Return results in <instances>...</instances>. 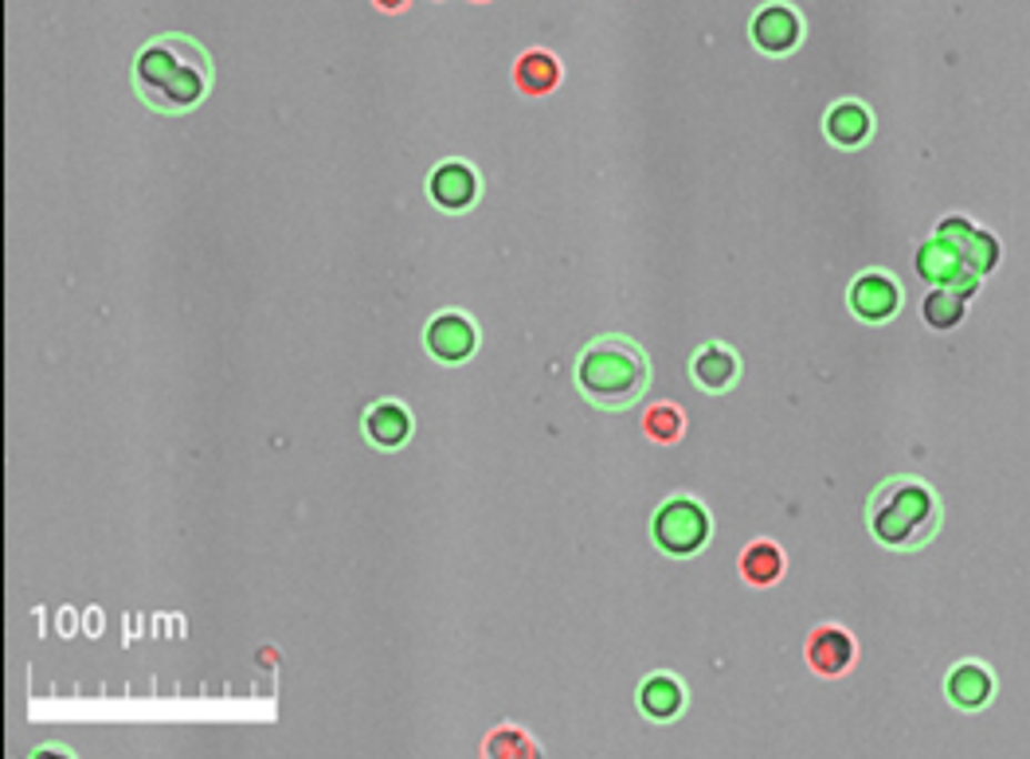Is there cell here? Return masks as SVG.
<instances>
[{"instance_id":"603a6c76","label":"cell","mask_w":1030,"mask_h":759,"mask_svg":"<svg viewBox=\"0 0 1030 759\" xmlns=\"http://www.w3.org/2000/svg\"><path fill=\"white\" fill-rule=\"evenodd\" d=\"M373 4H376L381 12H404L407 4H412V0H373Z\"/></svg>"},{"instance_id":"4fadbf2b","label":"cell","mask_w":1030,"mask_h":759,"mask_svg":"<svg viewBox=\"0 0 1030 759\" xmlns=\"http://www.w3.org/2000/svg\"><path fill=\"white\" fill-rule=\"evenodd\" d=\"M822 133H827V141H831V145H839V149L866 145V141L874 138L870 107H862V102H855V99L835 102V107L827 110V118H822Z\"/></svg>"},{"instance_id":"277c9868","label":"cell","mask_w":1030,"mask_h":759,"mask_svg":"<svg viewBox=\"0 0 1030 759\" xmlns=\"http://www.w3.org/2000/svg\"><path fill=\"white\" fill-rule=\"evenodd\" d=\"M709 537H714V517H709L706 505L690 494L666 497L655 509V517H650V540H655L658 553L670 556V560H690V556H698L701 548L709 545Z\"/></svg>"},{"instance_id":"5bb4252c","label":"cell","mask_w":1030,"mask_h":759,"mask_svg":"<svg viewBox=\"0 0 1030 759\" xmlns=\"http://www.w3.org/2000/svg\"><path fill=\"white\" fill-rule=\"evenodd\" d=\"M365 438L376 451H400L412 438V412L400 399H381L365 412Z\"/></svg>"},{"instance_id":"d6986e66","label":"cell","mask_w":1030,"mask_h":759,"mask_svg":"<svg viewBox=\"0 0 1030 759\" xmlns=\"http://www.w3.org/2000/svg\"><path fill=\"white\" fill-rule=\"evenodd\" d=\"M643 435L658 446H674L686 435V415H681V407H674V404L647 407V415H643Z\"/></svg>"},{"instance_id":"ba28073f","label":"cell","mask_w":1030,"mask_h":759,"mask_svg":"<svg viewBox=\"0 0 1030 759\" xmlns=\"http://www.w3.org/2000/svg\"><path fill=\"white\" fill-rule=\"evenodd\" d=\"M917 274H921L929 286H945L952 290V294H960L968 302V297L980 290L983 279H976L972 271L965 266V259H960V251L948 247V243H940L937 235L932 240H925L921 247H917V259H913Z\"/></svg>"},{"instance_id":"e0dca14e","label":"cell","mask_w":1030,"mask_h":759,"mask_svg":"<svg viewBox=\"0 0 1030 759\" xmlns=\"http://www.w3.org/2000/svg\"><path fill=\"white\" fill-rule=\"evenodd\" d=\"M737 568H740V579H745L748 587H772L784 579L788 560H784V548L776 545V540H753V545L740 553Z\"/></svg>"},{"instance_id":"8fae6325","label":"cell","mask_w":1030,"mask_h":759,"mask_svg":"<svg viewBox=\"0 0 1030 759\" xmlns=\"http://www.w3.org/2000/svg\"><path fill=\"white\" fill-rule=\"evenodd\" d=\"M945 694L952 701V709L960 712H980L996 697V674L980 661H960V666L948 669L945 677Z\"/></svg>"},{"instance_id":"8992f818","label":"cell","mask_w":1030,"mask_h":759,"mask_svg":"<svg viewBox=\"0 0 1030 759\" xmlns=\"http://www.w3.org/2000/svg\"><path fill=\"white\" fill-rule=\"evenodd\" d=\"M424 345L435 361L455 368V364H466L478 353V325H474L463 310H440V314L427 322Z\"/></svg>"},{"instance_id":"7a4b0ae2","label":"cell","mask_w":1030,"mask_h":759,"mask_svg":"<svg viewBox=\"0 0 1030 759\" xmlns=\"http://www.w3.org/2000/svg\"><path fill=\"white\" fill-rule=\"evenodd\" d=\"M940 520H945V509H940L937 489L921 478H909V474L881 482L866 502V528L889 553L925 548L940 533Z\"/></svg>"},{"instance_id":"ffe728a7","label":"cell","mask_w":1030,"mask_h":759,"mask_svg":"<svg viewBox=\"0 0 1030 759\" xmlns=\"http://www.w3.org/2000/svg\"><path fill=\"white\" fill-rule=\"evenodd\" d=\"M483 756H491V759H537L541 748L529 732H522V728H494L483 743Z\"/></svg>"},{"instance_id":"52a82bcc","label":"cell","mask_w":1030,"mask_h":759,"mask_svg":"<svg viewBox=\"0 0 1030 759\" xmlns=\"http://www.w3.org/2000/svg\"><path fill=\"white\" fill-rule=\"evenodd\" d=\"M901 302H906V294H901L898 279H889L886 271H862L855 282H850V290H847L850 314H855L858 322H866V325L893 322V317H898V310H901Z\"/></svg>"},{"instance_id":"2e32d148","label":"cell","mask_w":1030,"mask_h":759,"mask_svg":"<svg viewBox=\"0 0 1030 759\" xmlns=\"http://www.w3.org/2000/svg\"><path fill=\"white\" fill-rule=\"evenodd\" d=\"M639 709L647 712L650 720L666 725V720H674L686 709V686H681L674 674H650L639 686Z\"/></svg>"},{"instance_id":"3957f363","label":"cell","mask_w":1030,"mask_h":759,"mask_svg":"<svg viewBox=\"0 0 1030 759\" xmlns=\"http://www.w3.org/2000/svg\"><path fill=\"white\" fill-rule=\"evenodd\" d=\"M650 384V361L632 337L604 333L576 356V388L599 412H624L639 404Z\"/></svg>"},{"instance_id":"7c38bea8","label":"cell","mask_w":1030,"mask_h":759,"mask_svg":"<svg viewBox=\"0 0 1030 759\" xmlns=\"http://www.w3.org/2000/svg\"><path fill=\"white\" fill-rule=\"evenodd\" d=\"M690 372H694V384H698L701 392L721 396V392H729L740 380V356L733 353L729 345H721V341H709V345H701L698 353H694Z\"/></svg>"},{"instance_id":"5b68a950","label":"cell","mask_w":1030,"mask_h":759,"mask_svg":"<svg viewBox=\"0 0 1030 759\" xmlns=\"http://www.w3.org/2000/svg\"><path fill=\"white\" fill-rule=\"evenodd\" d=\"M804 36H807L804 17H799V9L788 4V0H768V4H760V9L753 12V20H748V40H753V48L768 59L791 55V51L804 43Z\"/></svg>"},{"instance_id":"7402d4cb","label":"cell","mask_w":1030,"mask_h":759,"mask_svg":"<svg viewBox=\"0 0 1030 759\" xmlns=\"http://www.w3.org/2000/svg\"><path fill=\"white\" fill-rule=\"evenodd\" d=\"M972 232H976V223H972V215H945V220L937 223V240L940 243H948V247H956V251H965V243L972 240Z\"/></svg>"},{"instance_id":"9c48e42d","label":"cell","mask_w":1030,"mask_h":759,"mask_svg":"<svg viewBox=\"0 0 1030 759\" xmlns=\"http://www.w3.org/2000/svg\"><path fill=\"white\" fill-rule=\"evenodd\" d=\"M804 658L815 677H827V681H831V677H842L855 669L858 642L847 627H839V623H819V627L807 635Z\"/></svg>"},{"instance_id":"44dd1931","label":"cell","mask_w":1030,"mask_h":759,"mask_svg":"<svg viewBox=\"0 0 1030 759\" xmlns=\"http://www.w3.org/2000/svg\"><path fill=\"white\" fill-rule=\"evenodd\" d=\"M960 259H965V266L976 274V279H988V274L999 266V259H1003V243H999V235L980 232V227H976L972 240H968L965 251H960Z\"/></svg>"},{"instance_id":"9a60e30c","label":"cell","mask_w":1030,"mask_h":759,"mask_svg":"<svg viewBox=\"0 0 1030 759\" xmlns=\"http://www.w3.org/2000/svg\"><path fill=\"white\" fill-rule=\"evenodd\" d=\"M561 79H565V67H561V59L545 48L525 51V55L514 63V87L522 94H529V99L553 94L561 87Z\"/></svg>"},{"instance_id":"6da1fadb","label":"cell","mask_w":1030,"mask_h":759,"mask_svg":"<svg viewBox=\"0 0 1030 759\" xmlns=\"http://www.w3.org/2000/svg\"><path fill=\"white\" fill-rule=\"evenodd\" d=\"M133 87L158 114H189L212 91V59L189 36H158L138 51Z\"/></svg>"},{"instance_id":"ac0fdd59","label":"cell","mask_w":1030,"mask_h":759,"mask_svg":"<svg viewBox=\"0 0 1030 759\" xmlns=\"http://www.w3.org/2000/svg\"><path fill=\"white\" fill-rule=\"evenodd\" d=\"M921 317H925V325H929V330L948 333V330H956V325L968 317V302L960 294H952V290L937 286L932 294H925Z\"/></svg>"},{"instance_id":"30bf717a","label":"cell","mask_w":1030,"mask_h":759,"mask_svg":"<svg viewBox=\"0 0 1030 759\" xmlns=\"http://www.w3.org/2000/svg\"><path fill=\"white\" fill-rule=\"evenodd\" d=\"M478 192H483V181H478L471 161H440L427 176V196L447 215L471 212L478 204Z\"/></svg>"}]
</instances>
